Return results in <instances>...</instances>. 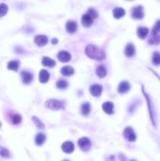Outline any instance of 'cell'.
<instances>
[{
    "label": "cell",
    "instance_id": "obj_30",
    "mask_svg": "<svg viewBox=\"0 0 160 161\" xmlns=\"http://www.w3.org/2000/svg\"><path fill=\"white\" fill-rule=\"evenodd\" d=\"M32 120L33 122L35 123V124L36 125V127H38L39 129H44V124L42 123V121L40 120L39 119H38L37 117H36V116H33L32 117Z\"/></svg>",
    "mask_w": 160,
    "mask_h": 161
},
{
    "label": "cell",
    "instance_id": "obj_29",
    "mask_svg": "<svg viewBox=\"0 0 160 161\" xmlns=\"http://www.w3.org/2000/svg\"><path fill=\"white\" fill-rule=\"evenodd\" d=\"M7 11H8V7L4 3L0 4V18L5 16Z\"/></svg>",
    "mask_w": 160,
    "mask_h": 161
},
{
    "label": "cell",
    "instance_id": "obj_34",
    "mask_svg": "<svg viewBox=\"0 0 160 161\" xmlns=\"http://www.w3.org/2000/svg\"><path fill=\"white\" fill-rule=\"evenodd\" d=\"M153 30L155 31V32H160V20L157 21V22L155 23V26H154Z\"/></svg>",
    "mask_w": 160,
    "mask_h": 161
},
{
    "label": "cell",
    "instance_id": "obj_19",
    "mask_svg": "<svg viewBox=\"0 0 160 161\" xmlns=\"http://www.w3.org/2000/svg\"><path fill=\"white\" fill-rule=\"evenodd\" d=\"M126 14V11L124 9L120 8V7H116L113 10V16L115 19H120Z\"/></svg>",
    "mask_w": 160,
    "mask_h": 161
},
{
    "label": "cell",
    "instance_id": "obj_32",
    "mask_svg": "<svg viewBox=\"0 0 160 161\" xmlns=\"http://www.w3.org/2000/svg\"><path fill=\"white\" fill-rule=\"evenodd\" d=\"M87 14H89L93 19H96V18H98V13H97V12L94 9L90 8L87 11Z\"/></svg>",
    "mask_w": 160,
    "mask_h": 161
},
{
    "label": "cell",
    "instance_id": "obj_1",
    "mask_svg": "<svg viewBox=\"0 0 160 161\" xmlns=\"http://www.w3.org/2000/svg\"><path fill=\"white\" fill-rule=\"evenodd\" d=\"M85 53L90 58L97 61H102L105 58V53L96 46L90 44L85 49Z\"/></svg>",
    "mask_w": 160,
    "mask_h": 161
},
{
    "label": "cell",
    "instance_id": "obj_15",
    "mask_svg": "<svg viewBox=\"0 0 160 161\" xmlns=\"http://www.w3.org/2000/svg\"><path fill=\"white\" fill-rule=\"evenodd\" d=\"M93 21H94V19L89 14H87V13L84 14L82 17V24L85 28L90 27L93 24Z\"/></svg>",
    "mask_w": 160,
    "mask_h": 161
},
{
    "label": "cell",
    "instance_id": "obj_28",
    "mask_svg": "<svg viewBox=\"0 0 160 161\" xmlns=\"http://www.w3.org/2000/svg\"><path fill=\"white\" fill-rule=\"evenodd\" d=\"M68 86V82L65 79H60L57 82V87L58 89H61V90H64V89L67 88Z\"/></svg>",
    "mask_w": 160,
    "mask_h": 161
},
{
    "label": "cell",
    "instance_id": "obj_22",
    "mask_svg": "<svg viewBox=\"0 0 160 161\" xmlns=\"http://www.w3.org/2000/svg\"><path fill=\"white\" fill-rule=\"evenodd\" d=\"M46 135L42 133H38L36 134V137L35 138V142H36V144L37 145H42L44 144V142H46Z\"/></svg>",
    "mask_w": 160,
    "mask_h": 161
},
{
    "label": "cell",
    "instance_id": "obj_7",
    "mask_svg": "<svg viewBox=\"0 0 160 161\" xmlns=\"http://www.w3.org/2000/svg\"><path fill=\"white\" fill-rule=\"evenodd\" d=\"M57 58H58V60L61 62L66 63L71 60V54H70V53H68V51L62 50V51H60L58 53V54H57Z\"/></svg>",
    "mask_w": 160,
    "mask_h": 161
},
{
    "label": "cell",
    "instance_id": "obj_20",
    "mask_svg": "<svg viewBox=\"0 0 160 161\" xmlns=\"http://www.w3.org/2000/svg\"><path fill=\"white\" fill-rule=\"evenodd\" d=\"M42 63L44 66L49 67V68H52V67L55 66L56 65L55 61H53V59L48 58V57H44L43 59H42Z\"/></svg>",
    "mask_w": 160,
    "mask_h": 161
},
{
    "label": "cell",
    "instance_id": "obj_10",
    "mask_svg": "<svg viewBox=\"0 0 160 161\" xmlns=\"http://www.w3.org/2000/svg\"><path fill=\"white\" fill-rule=\"evenodd\" d=\"M21 78L24 84H29L33 79V75L28 71L21 72Z\"/></svg>",
    "mask_w": 160,
    "mask_h": 161
},
{
    "label": "cell",
    "instance_id": "obj_23",
    "mask_svg": "<svg viewBox=\"0 0 160 161\" xmlns=\"http://www.w3.org/2000/svg\"><path fill=\"white\" fill-rule=\"evenodd\" d=\"M61 74L65 76H70L74 74V68L71 66H65L61 70Z\"/></svg>",
    "mask_w": 160,
    "mask_h": 161
},
{
    "label": "cell",
    "instance_id": "obj_31",
    "mask_svg": "<svg viewBox=\"0 0 160 161\" xmlns=\"http://www.w3.org/2000/svg\"><path fill=\"white\" fill-rule=\"evenodd\" d=\"M11 120L13 124H19L21 122V120H22V118H21V116L20 115L15 114L12 116Z\"/></svg>",
    "mask_w": 160,
    "mask_h": 161
},
{
    "label": "cell",
    "instance_id": "obj_36",
    "mask_svg": "<svg viewBox=\"0 0 160 161\" xmlns=\"http://www.w3.org/2000/svg\"><path fill=\"white\" fill-rule=\"evenodd\" d=\"M0 127H1V123H0Z\"/></svg>",
    "mask_w": 160,
    "mask_h": 161
},
{
    "label": "cell",
    "instance_id": "obj_16",
    "mask_svg": "<svg viewBox=\"0 0 160 161\" xmlns=\"http://www.w3.org/2000/svg\"><path fill=\"white\" fill-rule=\"evenodd\" d=\"M102 108H103V110L107 113V114L111 115L113 113L114 105L112 102H106L102 105Z\"/></svg>",
    "mask_w": 160,
    "mask_h": 161
},
{
    "label": "cell",
    "instance_id": "obj_14",
    "mask_svg": "<svg viewBox=\"0 0 160 161\" xmlns=\"http://www.w3.org/2000/svg\"><path fill=\"white\" fill-rule=\"evenodd\" d=\"M50 73H49V72L47 71V70L42 69L41 70L40 73H39V81H40L42 83H46L48 82L49 79H50Z\"/></svg>",
    "mask_w": 160,
    "mask_h": 161
},
{
    "label": "cell",
    "instance_id": "obj_27",
    "mask_svg": "<svg viewBox=\"0 0 160 161\" xmlns=\"http://www.w3.org/2000/svg\"><path fill=\"white\" fill-rule=\"evenodd\" d=\"M152 63L154 65L158 66L160 65V53L159 52H155L152 56Z\"/></svg>",
    "mask_w": 160,
    "mask_h": 161
},
{
    "label": "cell",
    "instance_id": "obj_11",
    "mask_svg": "<svg viewBox=\"0 0 160 161\" xmlns=\"http://www.w3.org/2000/svg\"><path fill=\"white\" fill-rule=\"evenodd\" d=\"M130 89V85L128 82L126 81H123L119 83L118 87V91L119 93H126Z\"/></svg>",
    "mask_w": 160,
    "mask_h": 161
},
{
    "label": "cell",
    "instance_id": "obj_35",
    "mask_svg": "<svg viewBox=\"0 0 160 161\" xmlns=\"http://www.w3.org/2000/svg\"><path fill=\"white\" fill-rule=\"evenodd\" d=\"M57 43H58V40H57V39H52V43H53V44H57Z\"/></svg>",
    "mask_w": 160,
    "mask_h": 161
},
{
    "label": "cell",
    "instance_id": "obj_17",
    "mask_svg": "<svg viewBox=\"0 0 160 161\" xmlns=\"http://www.w3.org/2000/svg\"><path fill=\"white\" fill-rule=\"evenodd\" d=\"M77 23L74 21H68L66 24V31L69 33H74L77 30Z\"/></svg>",
    "mask_w": 160,
    "mask_h": 161
},
{
    "label": "cell",
    "instance_id": "obj_21",
    "mask_svg": "<svg viewBox=\"0 0 160 161\" xmlns=\"http://www.w3.org/2000/svg\"><path fill=\"white\" fill-rule=\"evenodd\" d=\"M96 73H97V75L100 78L105 77V76H106V75H107L106 68L104 66L103 64H100V65H98V66H97V69H96Z\"/></svg>",
    "mask_w": 160,
    "mask_h": 161
},
{
    "label": "cell",
    "instance_id": "obj_13",
    "mask_svg": "<svg viewBox=\"0 0 160 161\" xmlns=\"http://www.w3.org/2000/svg\"><path fill=\"white\" fill-rule=\"evenodd\" d=\"M61 148L65 153H71L74 151L75 145L71 142H65L61 145Z\"/></svg>",
    "mask_w": 160,
    "mask_h": 161
},
{
    "label": "cell",
    "instance_id": "obj_33",
    "mask_svg": "<svg viewBox=\"0 0 160 161\" xmlns=\"http://www.w3.org/2000/svg\"><path fill=\"white\" fill-rule=\"evenodd\" d=\"M0 155L3 157H9L10 156V153L7 149L4 148H1L0 147Z\"/></svg>",
    "mask_w": 160,
    "mask_h": 161
},
{
    "label": "cell",
    "instance_id": "obj_8",
    "mask_svg": "<svg viewBox=\"0 0 160 161\" xmlns=\"http://www.w3.org/2000/svg\"><path fill=\"white\" fill-rule=\"evenodd\" d=\"M90 93L94 97H99L100 96L102 93V90H103V87L102 86L99 85V84H94L90 87Z\"/></svg>",
    "mask_w": 160,
    "mask_h": 161
},
{
    "label": "cell",
    "instance_id": "obj_25",
    "mask_svg": "<svg viewBox=\"0 0 160 161\" xmlns=\"http://www.w3.org/2000/svg\"><path fill=\"white\" fill-rule=\"evenodd\" d=\"M19 61H11L8 63L7 64V68L10 70H13V71H17L19 68Z\"/></svg>",
    "mask_w": 160,
    "mask_h": 161
},
{
    "label": "cell",
    "instance_id": "obj_3",
    "mask_svg": "<svg viewBox=\"0 0 160 161\" xmlns=\"http://www.w3.org/2000/svg\"><path fill=\"white\" fill-rule=\"evenodd\" d=\"M131 16L133 18L137 20H141L144 18V8L142 6H138L132 9V13H131Z\"/></svg>",
    "mask_w": 160,
    "mask_h": 161
},
{
    "label": "cell",
    "instance_id": "obj_18",
    "mask_svg": "<svg viewBox=\"0 0 160 161\" xmlns=\"http://www.w3.org/2000/svg\"><path fill=\"white\" fill-rule=\"evenodd\" d=\"M149 33V29L148 28H144V27H140L138 28V32H137V34H138V37L141 39H145L146 37L148 36Z\"/></svg>",
    "mask_w": 160,
    "mask_h": 161
},
{
    "label": "cell",
    "instance_id": "obj_9",
    "mask_svg": "<svg viewBox=\"0 0 160 161\" xmlns=\"http://www.w3.org/2000/svg\"><path fill=\"white\" fill-rule=\"evenodd\" d=\"M35 43L39 47H44L48 43V38H47V36H42V35L36 36L35 37Z\"/></svg>",
    "mask_w": 160,
    "mask_h": 161
},
{
    "label": "cell",
    "instance_id": "obj_2",
    "mask_svg": "<svg viewBox=\"0 0 160 161\" xmlns=\"http://www.w3.org/2000/svg\"><path fill=\"white\" fill-rule=\"evenodd\" d=\"M46 108L52 110H60L65 108V102L63 101L56 100V99H50L45 103Z\"/></svg>",
    "mask_w": 160,
    "mask_h": 161
},
{
    "label": "cell",
    "instance_id": "obj_6",
    "mask_svg": "<svg viewBox=\"0 0 160 161\" xmlns=\"http://www.w3.org/2000/svg\"><path fill=\"white\" fill-rule=\"evenodd\" d=\"M148 43L152 44V45L160 44V35L158 34V32L152 30V33L148 38Z\"/></svg>",
    "mask_w": 160,
    "mask_h": 161
},
{
    "label": "cell",
    "instance_id": "obj_26",
    "mask_svg": "<svg viewBox=\"0 0 160 161\" xmlns=\"http://www.w3.org/2000/svg\"><path fill=\"white\" fill-rule=\"evenodd\" d=\"M142 90H143V88H142ZM143 92H144V96H145V98H146V100H147L148 105V108H149V112H150L151 119H152V123H153L154 126H155V120H154L153 111H152V107H151V101H150V99H149V98H148V94L145 93V91H144V90H143Z\"/></svg>",
    "mask_w": 160,
    "mask_h": 161
},
{
    "label": "cell",
    "instance_id": "obj_12",
    "mask_svg": "<svg viewBox=\"0 0 160 161\" xmlns=\"http://www.w3.org/2000/svg\"><path fill=\"white\" fill-rule=\"evenodd\" d=\"M135 53H136V50H135V47L133 46V44L128 43L125 48V55L126 57L131 58V57L134 56Z\"/></svg>",
    "mask_w": 160,
    "mask_h": 161
},
{
    "label": "cell",
    "instance_id": "obj_4",
    "mask_svg": "<svg viewBox=\"0 0 160 161\" xmlns=\"http://www.w3.org/2000/svg\"><path fill=\"white\" fill-rule=\"evenodd\" d=\"M123 135H124L125 138L127 141H129V142H135L136 141V134H135V132L131 127H126L125 129L124 132H123Z\"/></svg>",
    "mask_w": 160,
    "mask_h": 161
},
{
    "label": "cell",
    "instance_id": "obj_24",
    "mask_svg": "<svg viewBox=\"0 0 160 161\" xmlns=\"http://www.w3.org/2000/svg\"><path fill=\"white\" fill-rule=\"evenodd\" d=\"M81 113L83 116H88L90 113V105L89 102H86V103L83 104L81 106Z\"/></svg>",
    "mask_w": 160,
    "mask_h": 161
},
{
    "label": "cell",
    "instance_id": "obj_5",
    "mask_svg": "<svg viewBox=\"0 0 160 161\" xmlns=\"http://www.w3.org/2000/svg\"><path fill=\"white\" fill-rule=\"evenodd\" d=\"M78 145H79V147L83 151L86 152L90 148L91 142L90 141V139L87 138H82L78 142Z\"/></svg>",
    "mask_w": 160,
    "mask_h": 161
}]
</instances>
